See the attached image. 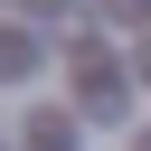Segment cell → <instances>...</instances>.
I'll return each instance as SVG.
<instances>
[{"mask_svg": "<svg viewBox=\"0 0 151 151\" xmlns=\"http://www.w3.org/2000/svg\"><path fill=\"white\" fill-rule=\"evenodd\" d=\"M28 151H76V123H66V113H38V123H28Z\"/></svg>", "mask_w": 151, "mask_h": 151, "instance_id": "6da1fadb", "label": "cell"}, {"mask_svg": "<svg viewBox=\"0 0 151 151\" xmlns=\"http://www.w3.org/2000/svg\"><path fill=\"white\" fill-rule=\"evenodd\" d=\"M28 66H38V47H28L19 28H0V76H28Z\"/></svg>", "mask_w": 151, "mask_h": 151, "instance_id": "7a4b0ae2", "label": "cell"}, {"mask_svg": "<svg viewBox=\"0 0 151 151\" xmlns=\"http://www.w3.org/2000/svg\"><path fill=\"white\" fill-rule=\"evenodd\" d=\"M104 19L113 28H151V0H104Z\"/></svg>", "mask_w": 151, "mask_h": 151, "instance_id": "3957f363", "label": "cell"}, {"mask_svg": "<svg viewBox=\"0 0 151 151\" xmlns=\"http://www.w3.org/2000/svg\"><path fill=\"white\" fill-rule=\"evenodd\" d=\"M132 151H151V132H132Z\"/></svg>", "mask_w": 151, "mask_h": 151, "instance_id": "277c9868", "label": "cell"}]
</instances>
